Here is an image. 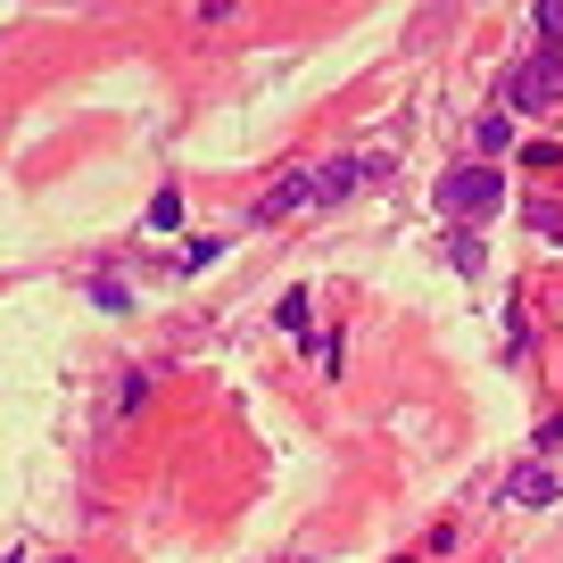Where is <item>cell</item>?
<instances>
[{"label": "cell", "mask_w": 563, "mask_h": 563, "mask_svg": "<svg viewBox=\"0 0 563 563\" xmlns=\"http://www.w3.org/2000/svg\"><path fill=\"white\" fill-rule=\"evenodd\" d=\"M563 100V51H539L522 67H506V108H555Z\"/></svg>", "instance_id": "2"}, {"label": "cell", "mask_w": 563, "mask_h": 563, "mask_svg": "<svg viewBox=\"0 0 563 563\" xmlns=\"http://www.w3.org/2000/svg\"><path fill=\"white\" fill-rule=\"evenodd\" d=\"M58 563H75V555H58Z\"/></svg>", "instance_id": "10"}, {"label": "cell", "mask_w": 563, "mask_h": 563, "mask_svg": "<svg viewBox=\"0 0 563 563\" xmlns=\"http://www.w3.org/2000/svg\"><path fill=\"white\" fill-rule=\"evenodd\" d=\"M506 497H522V506H555L563 481L547 473V464H530V473H514V481H506Z\"/></svg>", "instance_id": "5"}, {"label": "cell", "mask_w": 563, "mask_h": 563, "mask_svg": "<svg viewBox=\"0 0 563 563\" xmlns=\"http://www.w3.org/2000/svg\"><path fill=\"white\" fill-rule=\"evenodd\" d=\"M299 208H316V175H307V166H299V175H282L274 191L257 199V224H282V216H299Z\"/></svg>", "instance_id": "4"}, {"label": "cell", "mask_w": 563, "mask_h": 563, "mask_svg": "<svg viewBox=\"0 0 563 563\" xmlns=\"http://www.w3.org/2000/svg\"><path fill=\"white\" fill-rule=\"evenodd\" d=\"M506 208V175L497 166H456V175H440V216L448 224H489V216Z\"/></svg>", "instance_id": "1"}, {"label": "cell", "mask_w": 563, "mask_h": 563, "mask_svg": "<svg viewBox=\"0 0 563 563\" xmlns=\"http://www.w3.org/2000/svg\"><path fill=\"white\" fill-rule=\"evenodd\" d=\"M530 18H539V51H563V0H539Z\"/></svg>", "instance_id": "6"}, {"label": "cell", "mask_w": 563, "mask_h": 563, "mask_svg": "<svg viewBox=\"0 0 563 563\" xmlns=\"http://www.w3.org/2000/svg\"><path fill=\"white\" fill-rule=\"evenodd\" d=\"M530 232H547V241H563V208H555V199H530Z\"/></svg>", "instance_id": "7"}, {"label": "cell", "mask_w": 563, "mask_h": 563, "mask_svg": "<svg viewBox=\"0 0 563 563\" xmlns=\"http://www.w3.org/2000/svg\"><path fill=\"white\" fill-rule=\"evenodd\" d=\"M274 323H282V332H299V323H307V290H282V307H274Z\"/></svg>", "instance_id": "9"}, {"label": "cell", "mask_w": 563, "mask_h": 563, "mask_svg": "<svg viewBox=\"0 0 563 563\" xmlns=\"http://www.w3.org/2000/svg\"><path fill=\"white\" fill-rule=\"evenodd\" d=\"M307 175H316V208H340L356 183L389 175V150H365V158H340V166H307Z\"/></svg>", "instance_id": "3"}, {"label": "cell", "mask_w": 563, "mask_h": 563, "mask_svg": "<svg viewBox=\"0 0 563 563\" xmlns=\"http://www.w3.org/2000/svg\"><path fill=\"white\" fill-rule=\"evenodd\" d=\"M150 224L175 232V224H183V191H158V199H150Z\"/></svg>", "instance_id": "8"}]
</instances>
